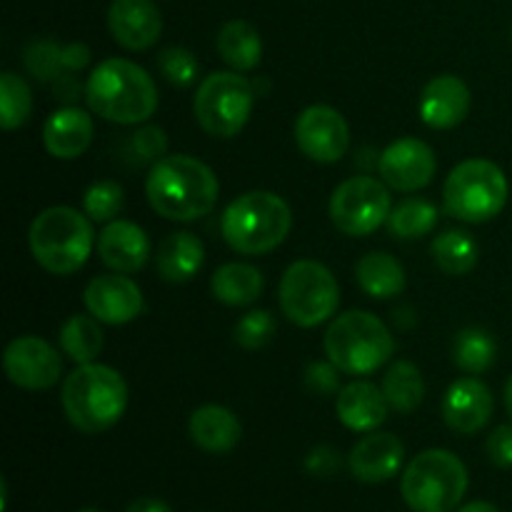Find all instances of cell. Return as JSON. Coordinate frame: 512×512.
<instances>
[{
    "mask_svg": "<svg viewBox=\"0 0 512 512\" xmlns=\"http://www.w3.org/2000/svg\"><path fill=\"white\" fill-rule=\"evenodd\" d=\"M150 208L165 220L193 223L213 213L220 183L210 165L193 155H165L150 168L145 180Z\"/></svg>",
    "mask_w": 512,
    "mask_h": 512,
    "instance_id": "1",
    "label": "cell"
},
{
    "mask_svg": "<svg viewBox=\"0 0 512 512\" xmlns=\"http://www.w3.org/2000/svg\"><path fill=\"white\" fill-rule=\"evenodd\" d=\"M83 93L90 113L118 125L145 123L160 103L153 75L128 58H108L95 65Z\"/></svg>",
    "mask_w": 512,
    "mask_h": 512,
    "instance_id": "2",
    "label": "cell"
},
{
    "mask_svg": "<svg viewBox=\"0 0 512 512\" xmlns=\"http://www.w3.org/2000/svg\"><path fill=\"white\" fill-rule=\"evenodd\" d=\"M65 418L85 435L113 428L128 408V383L115 368L103 363L75 365L60 390Z\"/></svg>",
    "mask_w": 512,
    "mask_h": 512,
    "instance_id": "3",
    "label": "cell"
},
{
    "mask_svg": "<svg viewBox=\"0 0 512 512\" xmlns=\"http://www.w3.org/2000/svg\"><path fill=\"white\" fill-rule=\"evenodd\" d=\"M30 255L53 275H73L88 263L95 240L93 220L70 205H53L35 215L28 230Z\"/></svg>",
    "mask_w": 512,
    "mask_h": 512,
    "instance_id": "4",
    "label": "cell"
},
{
    "mask_svg": "<svg viewBox=\"0 0 512 512\" xmlns=\"http://www.w3.org/2000/svg\"><path fill=\"white\" fill-rule=\"evenodd\" d=\"M293 228V210L270 190H250L228 203L220 218L223 240L240 255H265L285 243Z\"/></svg>",
    "mask_w": 512,
    "mask_h": 512,
    "instance_id": "5",
    "label": "cell"
},
{
    "mask_svg": "<svg viewBox=\"0 0 512 512\" xmlns=\"http://www.w3.org/2000/svg\"><path fill=\"white\" fill-rule=\"evenodd\" d=\"M323 350L330 363L345 375H373L395 353L388 325L368 310H350L328 325Z\"/></svg>",
    "mask_w": 512,
    "mask_h": 512,
    "instance_id": "6",
    "label": "cell"
},
{
    "mask_svg": "<svg viewBox=\"0 0 512 512\" xmlns=\"http://www.w3.org/2000/svg\"><path fill=\"white\" fill-rule=\"evenodd\" d=\"M510 183L505 170L488 158H468L455 165L443 185V203L463 223H490L505 210Z\"/></svg>",
    "mask_w": 512,
    "mask_h": 512,
    "instance_id": "7",
    "label": "cell"
},
{
    "mask_svg": "<svg viewBox=\"0 0 512 512\" xmlns=\"http://www.w3.org/2000/svg\"><path fill=\"white\" fill-rule=\"evenodd\" d=\"M400 493L413 512H453L468 493V468L450 450H425L405 468Z\"/></svg>",
    "mask_w": 512,
    "mask_h": 512,
    "instance_id": "8",
    "label": "cell"
},
{
    "mask_svg": "<svg viewBox=\"0 0 512 512\" xmlns=\"http://www.w3.org/2000/svg\"><path fill=\"white\" fill-rule=\"evenodd\" d=\"M278 303L293 325L318 328L338 313L340 285L318 260H295L280 278Z\"/></svg>",
    "mask_w": 512,
    "mask_h": 512,
    "instance_id": "9",
    "label": "cell"
},
{
    "mask_svg": "<svg viewBox=\"0 0 512 512\" xmlns=\"http://www.w3.org/2000/svg\"><path fill=\"white\" fill-rule=\"evenodd\" d=\"M255 108V88L238 70H215L205 75L193 98L200 128L213 138H235L248 125Z\"/></svg>",
    "mask_w": 512,
    "mask_h": 512,
    "instance_id": "10",
    "label": "cell"
},
{
    "mask_svg": "<svg viewBox=\"0 0 512 512\" xmlns=\"http://www.w3.org/2000/svg\"><path fill=\"white\" fill-rule=\"evenodd\" d=\"M393 198L383 180L370 175H353L343 180L330 195V220L348 238L373 235L388 223Z\"/></svg>",
    "mask_w": 512,
    "mask_h": 512,
    "instance_id": "11",
    "label": "cell"
},
{
    "mask_svg": "<svg viewBox=\"0 0 512 512\" xmlns=\"http://www.w3.org/2000/svg\"><path fill=\"white\" fill-rule=\"evenodd\" d=\"M295 143L313 163L333 165L350 148L348 120L333 105H310L295 120Z\"/></svg>",
    "mask_w": 512,
    "mask_h": 512,
    "instance_id": "12",
    "label": "cell"
},
{
    "mask_svg": "<svg viewBox=\"0 0 512 512\" xmlns=\"http://www.w3.org/2000/svg\"><path fill=\"white\" fill-rule=\"evenodd\" d=\"M3 370L13 385L23 390H48L60 383L63 358L48 340L20 335L10 340L3 353Z\"/></svg>",
    "mask_w": 512,
    "mask_h": 512,
    "instance_id": "13",
    "label": "cell"
},
{
    "mask_svg": "<svg viewBox=\"0 0 512 512\" xmlns=\"http://www.w3.org/2000/svg\"><path fill=\"white\" fill-rule=\"evenodd\" d=\"M380 178L400 193H418L428 188L438 170L435 150L420 138L393 140L378 158Z\"/></svg>",
    "mask_w": 512,
    "mask_h": 512,
    "instance_id": "14",
    "label": "cell"
},
{
    "mask_svg": "<svg viewBox=\"0 0 512 512\" xmlns=\"http://www.w3.org/2000/svg\"><path fill=\"white\" fill-rule=\"evenodd\" d=\"M83 303L85 310L105 325H128L145 310L143 290L123 273L95 275L85 285Z\"/></svg>",
    "mask_w": 512,
    "mask_h": 512,
    "instance_id": "15",
    "label": "cell"
},
{
    "mask_svg": "<svg viewBox=\"0 0 512 512\" xmlns=\"http://www.w3.org/2000/svg\"><path fill=\"white\" fill-rule=\"evenodd\" d=\"M495 410V398L488 385L475 375L458 378L443 395V413L445 425L460 435H475L490 423Z\"/></svg>",
    "mask_w": 512,
    "mask_h": 512,
    "instance_id": "16",
    "label": "cell"
},
{
    "mask_svg": "<svg viewBox=\"0 0 512 512\" xmlns=\"http://www.w3.org/2000/svg\"><path fill=\"white\" fill-rule=\"evenodd\" d=\"M470 95L468 83L453 73L435 75L420 93L418 113L428 128L433 130H450L458 128L470 113Z\"/></svg>",
    "mask_w": 512,
    "mask_h": 512,
    "instance_id": "17",
    "label": "cell"
},
{
    "mask_svg": "<svg viewBox=\"0 0 512 512\" xmlns=\"http://www.w3.org/2000/svg\"><path fill=\"white\" fill-rule=\"evenodd\" d=\"M108 28L115 43L125 50L153 48L163 33V15L153 0H113Z\"/></svg>",
    "mask_w": 512,
    "mask_h": 512,
    "instance_id": "18",
    "label": "cell"
},
{
    "mask_svg": "<svg viewBox=\"0 0 512 512\" xmlns=\"http://www.w3.org/2000/svg\"><path fill=\"white\" fill-rule=\"evenodd\" d=\"M403 460L405 445L400 443L398 435L373 430L353 445L348 455V468L355 480L375 485L395 478L403 468Z\"/></svg>",
    "mask_w": 512,
    "mask_h": 512,
    "instance_id": "19",
    "label": "cell"
},
{
    "mask_svg": "<svg viewBox=\"0 0 512 512\" xmlns=\"http://www.w3.org/2000/svg\"><path fill=\"white\" fill-rule=\"evenodd\" d=\"M150 238L133 220H110L98 235V255L113 273L133 275L150 260Z\"/></svg>",
    "mask_w": 512,
    "mask_h": 512,
    "instance_id": "20",
    "label": "cell"
},
{
    "mask_svg": "<svg viewBox=\"0 0 512 512\" xmlns=\"http://www.w3.org/2000/svg\"><path fill=\"white\" fill-rule=\"evenodd\" d=\"M388 400L383 388L370 380H353L343 385L335 395V413L338 420L353 433H373L388 420Z\"/></svg>",
    "mask_w": 512,
    "mask_h": 512,
    "instance_id": "21",
    "label": "cell"
},
{
    "mask_svg": "<svg viewBox=\"0 0 512 512\" xmlns=\"http://www.w3.org/2000/svg\"><path fill=\"white\" fill-rule=\"evenodd\" d=\"M95 135L93 118L88 110L65 105L50 113L43 125V145L48 155L58 160H75L90 148Z\"/></svg>",
    "mask_w": 512,
    "mask_h": 512,
    "instance_id": "22",
    "label": "cell"
},
{
    "mask_svg": "<svg viewBox=\"0 0 512 512\" xmlns=\"http://www.w3.org/2000/svg\"><path fill=\"white\" fill-rule=\"evenodd\" d=\"M190 440L198 445L200 450L213 455L230 453L235 445L243 438V425H240L238 415L225 405H200L193 410L188 420Z\"/></svg>",
    "mask_w": 512,
    "mask_h": 512,
    "instance_id": "23",
    "label": "cell"
},
{
    "mask_svg": "<svg viewBox=\"0 0 512 512\" xmlns=\"http://www.w3.org/2000/svg\"><path fill=\"white\" fill-rule=\"evenodd\" d=\"M90 48L85 43L60 45L55 40H35L25 50V68L33 73V78L43 83H58L68 73L83 70L90 63Z\"/></svg>",
    "mask_w": 512,
    "mask_h": 512,
    "instance_id": "24",
    "label": "cell"
},
{
    "mask_svg": "<svg viewBox=\"0 0 512 512\" xmlns=\"http://www.w3.org/2000/svg\"><path fill=\"white\" fill-rule=\"evenodd\" d=\"M205 263V245L203 240L188 230L170 233L155 253V268L158 275L168 283H190L200 273Z\"/></svg>",
    "mask_w": 512,
    "mask_h": 512,
    "instance_id": "25",
    "label": "cell"
},
{
    "mask_svg": "<svg viewBox=\"0 0 512 512\" xmlns=\"http://www.w3.org/2000/svg\"><path fill=\"white\" fill-rule=\"evenodd\" d=\"M265 280L255 265L248 263H225L220 265L210 280V290L218 303L228 308H245L253 305L263 295Z\"/></svg>",
    "mask_w": 512,
    "mask_h": 512,
    "instance_id": "26",
    "label": "cell"
},
{
    "mask_svg": "<svg viewBox=\"0 0 512 512\" xmlns=\"http://www.w3.org/2000/svg\"><path fill=\"white\" fill-rule=\"evenodd\" d=\"M355 278L365 295L375 300H390L405 290V268L395 255L368 253L355 265Z\"/></svg>",
    "mask_w": 512,
    "mask_h": 512,
    "instance_id": "27",
    "label": "cell"
},
{
    "mask_svg": "<svg viewBox=\"0 0 512 512\" xmlns=\"http://www.w3.org/2000/svg\"><path fill=\"white\" fill-rule=\"evenodd\" d=\"M215 45H218V53L225 60V65H230V70H238V73L255 70L263 60V38L248 20H228L218 30V43Z\"/></svg>",
    "mask_w": 512,
    "mask_h": 512,
    "instance_id": "28",
    "label": "cell"
},
{
    "mask_svg": "<svg viewBox=\"0 0 512 512\" xmlns=\"http://www.w3.org/2000/svg\"><path fill=\"white\" fill-rule=\"evenodd\" d=\"M380 388H383L390 410H395L400 415L415 413L425 398L423 373L410 360H398V363L390 365Z\"/></svg>",
    "mask_w": 512,
    "mask_h": 512,
    "instance_id": "29",
    "label": "cell"
},
{
    "mask_svg": "<svg viewBox=\"0 0 512 512\" xmlns=\"http://www.w3.org/2000/svg\"><path fill=\"white\" fill-rule=\"evenodd\" d=\"M430 255L445 275H468L478 265L480 248L468 230H445L435 235Z\"/></svg>",
    "mask_w": 512,
    "mask_h": 512,
    "instance_id": "30",
    "label": "cell"
},
{
    "mask_svg": "<svg viewBox=\"0 0 512 512\" xmlns=\"http://www.w3.org/2000/svg\"><path fill=\"white\" fill-rule=\"evenodd\" d=\"M58 340L60 350L75 365L95 363V358H98L105 345L100 320H95L93 315H70L63 323V328H60Z\"/></svg>",
    "mask_w": 512,
    "mask_h": 512,
    "instance_id": "31",
    "label": "cell"
},
{
    "mask_svg": "<svg viewBox=\"0 0 512 512\" xmlns=\"http://www.w3.org/2000/svg\"><path fill=\"white\" fill-rule=\"evenodd\" d=\"M438 208L425 198H405L388 215V230L398 240H418L438 225Z\"/></svg>",
    "mask_w": 512,
    "mask_h": 512,
    "instance_id": "32",
    "label": "cell"
},
{
    "mask_svg": "<svg viewBox=\"0 0 512 512\" xmlns=\"http://www.w3.org/2000/svg\"><path fill=\"white\" fill-rule=\"evenodd\" d=\"M498 358V343L483 328H465L453 340V363L463 373L480 375L493 368Z\"/></svg>",
    "mask_w": 512,
    "mask_h": 512,
    "instance_id": "33",
    "label": "cell"
},
{
    "mask_svg": "<svg viewBox=\"0 0 512 512\" xmlns=\"http://www.w3.org/2000/svg\"><path fill=\"white\" fill-rule=\"evenodd\" d=\"M33 113V90L25 83L23 75H0V125L3 130H15L28 123Z\"/></svg>",
    "mask_w": 512,
    "mask_h": 512,
    "instance_id": "34",
    "label": "cell"
},
{
    "mask_svg": "<svg viewBox=\"0 0 512 512\" xmlns=\"http://www.w3.org/2000/svg\"><path fill=\"white\" fill-rule=\"evenodd\" d=\"M125 205V193L115 180H98L83 195V213L93 223H110L120 215Z\"/></svg>",
    "mask_w": 512,
    "mask_h": 512,
    "instance_id": "35",
    "label": "cell"
},
{
    "mask_svg": "<svg viewBox=\"0 0 512 512\" xmlns=\"http://www.w3.org/2000/svg\"><path fill=\"white\" fill-rule=\"evenodd\" d=\"M158 70L170 85H175V88H188V85L195 83V78H198L200 63L188 48L170 45V48L160 50Z\"/></svg>",
    "mask_w": 512,
    "mask_h": 512,
    "instance_id": "36",
    "label": "cell"
},
{
    "mask_svg": "<svg viewBox=\"0 0 512 512\" xmlns=\"http://www.w3.org/2000/svg\"><path fill=\"white\" fill-rule=\"evenodd\" d=\"M275 335V318L270 310H250L235 323L233 338L240 348L260 350L273 340Z\"/></svg>",
    "mask_w": 512,
    "mask_h": 512,
    "instance_id": "37",
    "label": "cell"
},
{
    "mask_svg": "<svg viewBox=\"0 0 512 512\" xmlns=\"http://www.w3.org/2000/svg\"><path fill=\"white\" fill-rule=\"evenodd\" d=\"M125 148H128V155H133L135 163L155 165L168 153V135L158 125H143L135 133H130Z\"/></svg>",
    "mask_w": 512,
    "mask_h": 512,
    "instance_id": "38",
    "label": "cell"
},
{
    "mask_svg": "<svg viewBox=\"0 0 512 512\" xmlns=\"http://www.w3.org/2000/svg\"><path fill=\"white\" fill-rule=\"evenodd\" d=\"M340 370L330 360L325 363H310L305 370V385L315 395H338L340 393Z\"/></svg>",
    "mask_w": 512,
    "mask_h": 512,
    "instance_id": "39",
    "label": "cell"
},
{
    "mask_svg": "<svg viewBox=\"0 0 512 512\" xmlns=\"http://www.w3.org/2000/svg\"><path fill=\"white\" fill-rule=\"evenodd\" d=\"M485 450H488V458L495 468H512V425H500V428H495L493 433L488 435Z\"/></svg>",
    "mask_w": 512,
    "mask_h": 512,
    "instance_id": "40",
    "label": "cell"
},
{
    "mask_svg": "<svg viewBox=\"0 0 512 512\" xmlns=\"http://www.w3.org/2000/svg\"><path fill=\"white\" fill-rule=\"evenodd\" d=\"M340 468V455L338 450L330 448V445H318V448L310 450V455L305 458V470L310 475H318V478H328L335 470Z\"/></svg>",
    "mask_w": 512,
    "mask_h": 512,
    "instance_id": "41",
    "label": "cell"
},
{
    "mask_svg": "<svg viewBox=\"0 0 512 512\" xmlns=\"http://www.w3.org/2000/svg\"><path fill=\"white\" fill-rule=\"evenodd\" d=\"M125 512H173V508L158 498H140L135 503H130Z\"/></svg>",
    "mask_w": 512,
    "mask_h": 512,
    "instance_id": "42",
    "label": "cell"
},
{
    "mask_svg": "<svg viewBox=\"0 0 512 512\" xmlns=\"http://www.w3.org/2000/svg\"><path fill=\"white\" fill-rule=\"evenodd\" d=\"M458 512H500L493 503H485V500H475V503L463 505Z\"/></svg>",
    "mask_w": 512,
    "mask_h": 512,
    "instance_id": "43",
    "label": "cell"
},
{
    "mask_svg": "<svg viewBox=\"0 0 512 512\" xmlns=\"http://www.w3.org/2000/svg\"><path fill=\"white\" fill-rule=\"evenodd\" d=\"M505 408H508V415L512 418V375H510V380L508 383H505Z\"/></svg>",
    "mask_w": 512,
    "mask_h": 512,
    "instance_id": "44",
    "label": "cell"
},
{
    "mask_svg": "<svg viewBox=\"0 0 512 512\" xmlns=\"http://www.w3.org/2000/svg\"><path fill=\"white\" fill-rule=\"evenodd\" d=\"M78 512H103V510H95V508H85V510H78Z\"/></svg>",
    "mask_w": 512,
    "mask_h": 512,
    "instance_id": "45",
    "label": "cell"
},
{
    "mask_svg": "<svg viewBox=\"0 0 512 512\" xmlns=\"http://www.w3.org/2000/svg\"><path fill=\"white\" fill-rule=\"evenodd\" d=\"M510 38H512V28H510Z\"/></svg>",
    "mask_w": 512,
    "mask_h": 512,
    "instance_id": "46",
    "label": "cell"
}]
</instances>
